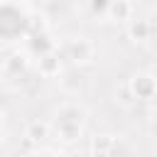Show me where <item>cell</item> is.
I'll return each instance as SVG.
<instances>
[{"instance_id":"8992f818","label":"cell","mask_w":157,"mask_h":157,"mask_svg":"<svg viewBox=\"0 0 157 157\" xmlns=\"http://www.w3.org/2000/svg\"><path fill=\"white\" fill-rule=\"evenodd\" d=\"M47 137H49V125H47V123L34 120V123H29V125H27V140L42 142V140H47Z\"/></svg>"},{"instance_id":"6da1fadb","label":"cell","mask_w":157,"mask_h":157,"mask_svg":"<svg viewBox=\"0 0 157 157\" xmlns=\"http://www.w3.org/2000/svg\"><path fill=\"white\" fill-rule=\"evenodd\" d=\"M83 110L78 105H61L56 110V130L61 140H76L81 135V125H83Z\"/></svg>"},{"instance_id":"5b68a950","label":"cell","mask_w":157,"mask_h":157,"mask_svg":"<svg viewBox=\"0 0 157 157\" xmlns=\"http://www.w3.org/2000/svg\"><path fill=\"white\" fill-rule=\"evenodd\" d=\"M150 32H152V25H150L147 20H132V22H130V34H132L137 42L150 39Z\"/></svg>"},{"instance_id":"7a4b0ae2","label":"cell","mask_w":157,"mask_h":157,"mask_svg":"<svg viewBox=\"0 0 157 157\" xmlns=\"http://www.w3.org/2000/svg\"><path fill=\"white\" fill-rule=\"evenodd\" d=\"M93 54H96V47H93V42L88 37H74V39L66 42V56L71 61H76V64L91 61Z\"/></svg>"},{"instance_id":"ba28073f","label":"cell","mask_w":157,"mask_h":157,"mask_svg":"<svg viewBox=\"0 0 157 157\" xmlns=\"http://www.w3.org/2000/svg\"><path fill=\"white\" fill-rule=\"evenodd\" d=\"M91 150L93 152H110V150H115V140L110 135H103V145H93Z\"/></svg>"},{"instance_id":"3957f363","label":"cell","mask_w":157,"mask_h":157,"mask_svg":"<svg viewBox=\"0 0 157 157\" xmlns=\"http://www.w3.org/2000/svg\"><path fill=\"white\" fill-rule=\"evenodd\" d=\"M130 88H132L137 101H150L157 93V78L150 76V74H137V76L130 78Z\"/></svg>"},{"instance_id":"277c9868","label":"cell","mask_w":157,"mask_h":157,"mask_svg":"<svg viewBox=\"0 0 157 157\" xmlns=\"http://www.w3.org/2000/svg\"><path fill=\"white\" fill-rule=\"evenodd\" d=\"M108 12H110L115 20H130V15H132V2H130V0H110Z\"/></svg>"},{"instance_id":"9c48e42d","label":"cell","mask_w":157,"mask_h":157,"mask_svg":"<svg viewBox=\"0 0 157 157\" xmlns=\"http://www.w3.org/2000/svg\"><path fill=\"white\" fill-rule=\"evenodd\" d=\"M150 130H152V135H155V140H157V115H155V120H152V125H150Z\"/></svg>"},{"instance_id":"30bf717a","label":"cell","mask_w":157,"mask_h":157,"mask_svg":"<svg viewBox=\"0 0 157 157\" xmlns=\"http://www.w3.org/2000/svg\"><path fill=\"white\" fill-rule=\"evenodd\" d=\"M155 78H157V66H155Z\"/></svg>"},{"instance_id":"52a82bcc","label":"cell","mask_w":157,"mask_h":157,"mask_svg":"<svg viewBox=\"0 0 157 157\" xmlns=\"http://www.w3.org/2000/svg\"><path fill=\"white\" fill-rule=\"evenodd\" d=\"M59 69H61V66H59V59H56V56L49 54V56H42V59H39V71H42L44 76H56Z\"/></svg>"}]
</instances>
